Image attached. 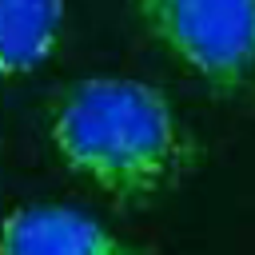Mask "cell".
I'll return each mask as SVG.
<instances>
[{"label": "cell", "mask_w": 255, "mask_h": 255, "mask_svg": "<svg viewBox=\"0 0 255 255\" xmlns=\"http://www.w3.org/2000/svg\"><path fill=\"white\" fill-rule=\"evenodd\" d=\"M0 255H147L68 203H20L0 215Z\"/></svg>", "instance_id": "3957f363"}, {"label": "cell", "mask_w": 255, "mask_h": 255, "mask_svg": "<svg viewBox=\"0 0 255 255\" xmlns=\"http://www.w3.org/2000/svg\"><path fill=\"white\" fill-rule=\"evenodd\" d=\"M64 36V0H0V76L48 64Z\"/></svg>", "instance_id": "277c9868"}, {"label": "cell", "mask_w": 255, "mask_h": 255, "mask_svg": "<svg viewBox=\"0 0 255 255\" xmlns=\"http://www.w3.org/2000/svg\"><path fill=\"white\" fill-rule=\"evenodd\" d=\"M139 28L203 88L231 100L255 80V0H131Z\"/></svg>", "instance_id": "7a4b0ae2"}, {"label": "cell", "mask_w": 255, "mask_h": 255, "mask_svg": "<svg viewBox=\"0 0 255 255\" xmlns=\"http://www.w3.org/2000/svg\"><path fill=\"white\" fill-rule=\"evenodd\" d=\"M44 139L64 171L120 207H147L199 163V139L163 88L128 76L64 84L44 108Z\"/></svg>", "instance_id": "6da1fadb"}]
</instances>
